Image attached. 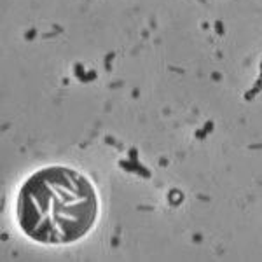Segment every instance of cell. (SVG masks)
<instances>
[{
    "label": "cell",
    "instance_id": "1",
    "mask_svg": "<svg viewBox=\"0 0 262 262\" xmlns=\"http://www.w3.org/2000/svg\"><path fill=\"white\" fill-rule=\"evenodd\" d=\"M98 212L95 185L69 166H46L32 173L16 200L19 229L42 245H70L86 238Z\"/></svg>",
    "mask_w": 262,
    "mask_h": 262
}]
</instances>
